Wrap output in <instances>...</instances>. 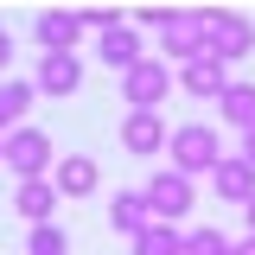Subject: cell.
Here are the masks:
<instances>
[{
	"label": "cell",
	"instance_id": "6da1fadb",
	"mask_svg": "<svg viewBox=\"0 0 255 255\" xmlns=\"http://www.w3.org/2000/svg\"><path fill=\"white\" fill-rule=\"evenodd\" d=\"M140 26L159 32V58H166V64H191V58H204V51H211V45H204L211 6H198V13H166V6H147V13H140Z\"/></svg>",
	"mask_w": 255,
	"mask_h": 255
},
{
	"label": "cell",
	"instance_id": "7a4b0ae2",
	"mask_svg": "<svg viewBox=\"0 0 255 255\" xmlns=\"http://www.w3.org/2000/svg\"><path fill=\"white\" fill-rule=\"evenodd\" d=\"M217 159H223V140H217V128H204V122H185V128H172V140H166V166L172 172H185V179H211L217 172Z\"/></svg>",
	"mask_w": 255,
	"mask_h": 255
},
{
	"label": "cell",
	"instance_id": "3957f363",
	"mask_svg": "<svg viewBox=\"0 0 255 255\" xmlns=\"http://www.w3.org/2000/svg\"><path fill=\"white\" fill-rule=\"evenodd\" d=\"M172 83H179V70L153 51V58H140V64L122 77V102H128V109H140V115H159V102L172 96Z\"/></svg>",
	"mask_w": 255,
	"mask_h": 255
},
{
	"label": "cell",
	"instance_id": "277c9868",
	"mask_svg": "<svg viewBox=\"0 0 255 255\" xmlns=\"http://www.w3.org/2000/svg\"><path fill=\"white\" fill-rule=\"evenodd\" d=\"M51 166H58V153H51V134L45 128H13L6 134V172L26 185V179H51Z\"/></svg>",
	"mask_w": 255,
	"mask_h": 255
},
{
	"label": "cell",
	"instance_id": "5b68a950",
	"mask_svg": "<svg viewBox=\"0 0 255 255\" xmlns=\"http://www.w3.org/2000/svg\"><path fill=\"white\" fill-rule=\"evenodd\" d=\"M147 211H153L159 223H179L191 217V204H198V179H185V172H172V166H159L153 179H147Z\"/></svg>",
	"mask_w": 255,
	"mask_h": 255
},
{
	"label": "cell",
	"instance_id": "8992f818",
	"mask_svg": "<svg viewBox=\"0 0 255 255\" xmlns=\"http://www.w3.org/2000/svg\"><path fill=\"white\" fill-rule=\"evenodd\" d=\"M204 45H211V58L236 64L255 51V26L243 19V13H223V6H211V26H204Z\"/></svg>",
	"mask_w": 255,
	"mask_h": 255
},
{
	"label": "cell",
	"instance_id": "52a82bcc",
	"mask_svg": "<svg viewBox=\"0 0 255 255\" xmlns=\"http://www.w3.org/2000/svg\"><path fill=\"white\" fill-rule=\"evenodd\" d=\"M32 90L38 96H77L83 90V58H77V51H38Z\"/></svg>",
	"mask_w": 255,
	"mask_h": 255
},
{
	"label": "cell",
	"instance_id": "ba28073f",
	"mask_svg": "<svg viewBox=\"0 0 255 255\" xmlns=\"http://www.w3.org/2000/svg\"><path fill=\"white\" fill-rule=\"evenodd\" d=\"M83 13H70V6H45L38 19H32V38H38V51H77L83 45Z\"/></svg>",
	"mask_w": 255,
	"mask_h": 255
},
{
	"label": "cell",
	"instance_id": "9c48e42d",
	"mask_svg": "<svg viewBox=\"0 0 255 255\" xmlns=\"http://www.w3.org/2000/svg\"><path fill=\"white\" fill-rule=\"evenodd\" d=\"M230 83H236V77H230V64L211 58V51H204V58H191V64H179V90L198 96V102H217Z\"/></svg>",
	"mask_w": 255,
	"mask_h": 255
},
{
	"label": "cell",
	"instance_id": "30bf717a",
	"mask_svg": "<svg viewBox=\"0 0 255 255\" xmlns=\"http://www.w3.org/2000/svg\"><path fill=\"white\" fill-rule=\"evenodd\" d=\"M147 223H153V211H147V191H140V185L109 191V230H115V236H128V243H134Z\"/></svg>",
	"mask_w": 255,
	"mask_h": 255
},
{
	"label": "cell",
	"instance_id": "8fae6325",
	"mask_svg": "<svg viewBox=\"0 0 255 255\" xmlns=\"http://www.w3.org/2000/svg\"><path fill=\"white\" fill-rule=\"evenodd\" d=\"M166 140H172V128L159 122V115H140V109H128V122H122V147H128L134 159L166 153Z\"/></svg>",
	"mask_w": 255,
	"mask_h": 255
},
{
	"label": "cell",
	"instance_id": "7c38bea8",
	"mask_svg": "<svg viewBox=\"0 0 255 255\" xmlns=\"http://www.w3.org/2000/svg\"><path fill=\"white\" fill-rule=\"evenodd\" d=\"M211 191H217L223 204H249V198H255V166L243 153H223L217 172H211Z\"/></svg>",
	"mask_w": 255,
	"mask_h": 255
},
{
	"label": "cell",
	"instance_id": "4fadbf2b",
	"mask_svg": "<svg viewBox=\"0 0 255 255\" xmlns=\"http://www.w3.org/2000/svg\"><path fill=\"white\" fill-rule=\"evenodd\" d=\"M58 204H64V191L51 185V179H26V185L13 191V211H19L26 223H58V217H51Z\"/></svg>",
	"mask_w": 255,
	"mask_h": 255
},
{
	"label": "cell",
	"instance_id": "5bb4252c",
	"mask_svg": "<svg viewBox=\"0 0 255 255\" xmlns=\"http://www.w3.org/2000/svg\"><path fill=\"white\" fill-rule=\"evenodd\" d=\"M38 102L32 90V77H0V140L13 134V128H26V109Z\"/></svg>",
	"mask_w": 255,
	"mask_h": 255
},
{
	"label": "cell",
	"instance_id": "9a60e30c",
	"mask_svg": "<svg viewBox=\"0 0 255 255\" xmlns=\"http://www.w3.org/2000/svg\"><path fill=\"white\" fill-rule=\"evenodd\" d=\"M140 58H153V51H147V38H140V32L134 26H115V32H102V64H109V70H134V64Z\"/></svg>",
	"mask_w": 255,
	"mask_h": 255
},
{
	"label": "cell",
	"instance_id": "2e32d148",
	"mask_svg": "<svg viewBox=\"0 0 255 255\" xmlns=\"http://www.w3.org/2000/svg\"><path fill=\"white\" fill-rule=\"evenodd\" d=\"M51 185H58L64 198H90L96 191V159L90 153H64L58 166H51Z\"/></svg>",
	"mask_w": 255,
	"mask_h": 255
},
{
	"label": "cell",
	"instance_id": "e0dca14e",
	"mask_svg": "<svg viewBox=\"0 0 255 255\" xmlns=\"http://www.w3.org/2000/svg\"><path fill=\"white\" fill-rule=\"evenodd\" d=\"M128 249L134 255H179L185 249V230H179V223H147V230H140V236H134V243H128Z\"/></svg>",
	"mask_w": 255,
	"mask_h": 255
},
{
	"label": "cell",
	"instance_id": "ac0fdd59",
	"mask_svg": "<svg viewBox=\"0 0 255 255\" xmlns=\"http://www.w3.org/2000/svg\"><path fill=\"white\" fill-rule=\"evenodd\" d=\"M217 109H223L230 128H255V83H230V90L217 96Z\"/></svg>",
	"mask_w": 255,
	"mask_h": 255
},
{
	"label": "cell",
	"instance_id": "d6986e66",
	"mask_svg": "<svg viewBox=\"0 0 255 255\" xmlns=\"http://www.w3.org/2000/svg\"><path fill=\"white\" fill-rule=\"evenodd\" d=\"M26 255H70V236H64V223H32Z\"/></svg>",
	"mask_w": 255,
	"mask_h": 255
},
{
	"label": "cell",
	"instance_id": "ffe728a7",
	"mask_svg": "<svg viewBox=\"0 0 255 255\" xmlns=\"http://www.w3.org/2000/svg\"><path fill=\"white\" fill-rule=\"evenodd\" d=\"M230 243L236 236H223L217 223H204V230H185V249L179 255H230Z\"/></svg>",
	"mask_w": 255,
	"mask_h": 255
},
{
	"label": "cell",
	"instance_id": "44dd1931",
	"mask_svg": "<svg viewBox=\"0 0 255 255\" xmlns=\"http://www.w3.org/2000/svg\"><path fill=\"white\" fill-rule=\"evenodd\" d=\"M83 26L102 38V32H115V26H128V13L122 6H83Z\"/></svg>",
	"mask_w": 255,
	"mask_h": 255
},
{
	"label": "cell",
	"instance_id": "7402d4cb",
	"mask_svg": "<svg viewBox=\"0 0 255 255\" xmlns=\"http://www.w3.org/2000/svg\"><path fill=\"white\" fill-rule=\"evenodd\" d=\"M6 64H13V32L0 26V77H6Z\"/></svg>",
	"mask_w": 255,
	"mask_h": 255
},
{
	"label": "cell",
	"instance_id": "603a6c76",
	"mask_svg": "<svg viewBox=\"0 0 255 255\" xmlns=\"http://www.w3.org/2000/svg\"><path fill=\"white\" fill-rule=\"evenodd\" d=\"M230 255H255V236H249V230H243V236L230 243Z\"/></svg>",
	"mask_w": 255,
	"mask_h": 255
},
{
	"label": "cell",
	"instance_id": "cb8c5ba5",
	"mask_svg": "<svg viewBox=\"0 0 255 255\" xmlns=\"http://www.w3.org/2000/svg\"><path fill=\"white\" fill-rule=\"evenodd\" d=\"M236 153H243V159L255 166V128H243V147H236Z\"/></svg>",
	"mask_w": 255,
	"mask_h": 255
},
{
	"label": "cell",
	"instance_id": "d4e9b609",
	"mask_svg": "<svg viewBox=\"0 0 255 255\" xmlns=\"http://www.w3.org/2000/svg\"><path fill=\"white\" fill-rule=\"evenodd\" d=\"M243 223H249V236H255V198H249V204H243Z\"/></svg>",
	"mask_w": 255,
	"mask_h": 255
},
{
	"label": "cell",
	"instance_id": "484cf974",
	"mask_svg": "<svg viewBox=\"0 0 255 255\" xmlns=\"http://www.w3.org/2000/svg\"><path fill=\"white\" fill-rule=\"evenodd\" d=\"M0 166H6V140H0Z\"/></svg>",
	"mask_w": 255,
	"mask_h": 255
}]
</instances>
